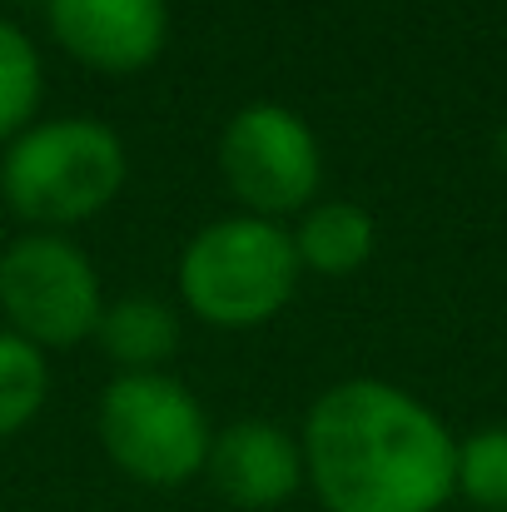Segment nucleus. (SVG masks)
Returning <instances> with one entry per match:
<instances>
[{
	"label": "nucleus",
	"instance_id": "obj_7",
	"mask_svg": "<svg viewBox=\"0 0 507 512\" xmlns=\"http://www.w3.org/2000/svg\"><path fill=\"white\" fill-rule=\"evenodd\" d=\"M55 40L90 70H145L169 35L165 0H50Z\"/></svg>",
	"mask_w": 507,
	"mask_h": 512
},
{
	"label": "nucleus",
	"instance_id": "obj_3",
	"mask_svg": "<svg viewBox=\"0 0 507 512\" xmlns=\"http://www.w3.org/2000/svg\"><path fill=\"white\" fill-rule=\"evenodd\" d=\"M125 184V145L105 120L65 115L30 125L10 140L0 165V194L30 224L95 219Z\"/></svg>",
	"mask_w": 507,
	"mask_h": 512
},
{
	"label": "nucleus",
	"instance_id": "obj_10",
	"mask_svg": "<svg viewBox=\"0 0 507 512\" xmlns=\"http://www.w3.org/2000/svg\"><path fill=\"white\" fill-rule=\"evenodd\" d=\"M294 249H299V264L314 274H329V279L353 274L373 254V219H368V209H358L348 199L314 204L294 234Z\"/></svg>",
	"mask_w": 507,
	"mask_h": 512
},
{
	"label": "nucleus",
	"instance_id": "obj_4",
	"mask_svg": "<svg viewBox=\"0 0 507 512\" xmlns=\"http://www.w3.org/2000/svg\"><path fill=\"white\" fill-rule=\"evenodd\" d=\"M100 443L125 478L179 488L204 473L214 433L199 398L169 373H120L100 393Z\"/></svg>",
	"mask_w": 507,
	"mask_h": 512
},
{
	"label": "nucleus",
	"instance_id": "obj_9",
	"mask_svg": "<svg viewBox=\"0 0 507 512\" xmlns=\"http://www.w3.org/2000/svg\"><path fill=\"white\" fill-rule=\"evenodd\" d=\"M95 339L125 373H160V363H169L179 348V319L160 299H120L100 314Z\"/></svg>",
	"mask_w": 507,
	"mask_h": 512
},
{
	"label": "nucleus",
	"instance_id": "obj_13",
	"mask_svg": "<svg viewBox=\"0 0 507 512\" xmlns=\"http://www.w3.org/2000/svg\"><path fill=\"white\" fill-rule=\"evenodd\" d=\"M458 493L483 512H507V428H483L458 443Z\"/></svg>",
	"mask_w": 507,
	"mask_h": 512
},
{
	"label": "nucleus",
	"instance_id": "obj_5",
	"mask_svg": "<svg viewBox=\"0 0 507 512\" xmlns=\"http://www.w3.org/2000/svg\"><path fill=\"white\" fill-rule=\"evenodd\" d=\"M0 314L10 334L35 348H70L90 339L105 299L95 264L60 234H25L0 254Z\"/></svg>",
	"mask_w": 507,
	"mask_h": 512
},
{
	"label": "nucleus",
	"instance_id": "obj_11",
	"mask_svg": "<svg viewBox=\"0 0 507 512\" xmlns=\"http://www.w3.org/2000/svg\"><path fill=\"white\" fill-rule=\"evenodd\" d=\"M40 55L30 45V35L0 15V140H15L20 130L35 125L40 110Z\"/></svg>",
	"mask_w": 507,
	"mask_h": 512
},
{
	"label": "nucleus",
	"instance_id": "obj_14",
	"mask_svg": "<svg viewBox=\"0 0 507 512\" xmlns=\"http://www.w3.org/2000/svg\"><path fill=\"white\" fill-rule=\"evenodd\" d=\"M498 155H503V165H507V125H503V135H498Z\"/></svg>",
	"mask_w": 507,
	"mask_h": 512
},
{
	"label": "nucleus",
	"instance_id": "obj_1",
	"mask_svg": "<svg viewBox=\"0 0 507 512\" xmlns=\"http://www.w3.org/2000/svg\"><path fill=\"white\" fill-rule=\"evenodd\" d=\"M304 478L329 512H438L458 493V443L413 393L348 378L304 423Z\"/></svg>",
	"mask_w": 507,
	"mask_h": 512
},
{
	"label": "nucleus",
	"instance_id": "obj_6",
	"mask_svg": "<svg viewBox=\"0 0 507 512\" xmlns=\"http://www.w3.org/2000/svg\"><path fill=\"white\" fill-rule=\"evenodd\" d=\"M219 170L229 194L259 214L279 219L289 209H309L319 194L324 155L304 115L289 105H249L219 135Z\"/></svg>",
	"mask_w": 507,
	"mask_h": 512
},
{
	"label": "nucleus",
	"instance_id": "obj_12",
	"mask_svg": "<svg viewBox=\"0 0 507 512\" xmlns=\"http://www.w3.org/2000/svg\"><path fill=\"white\" fill-rule=\"evenodd\" d=\"M50 393V373H45V353L30 339L0 329V438L20 433Z\"/></svg>",
	"mask_w": 507,
	"mask_h": 512
},
{
	"label": "nucleus",
	"instance_id": "obj_8",
	"mask_svg": "<svg viewBox=\"0 0 507 512\" xmlns=\"http://www.w3.org/2000/svg\"><path fill=\"white\" fill-rule=\"evenodd\" d=\"M214 493L229 508L244 512H269L289 503L304 483V448L299 438H289L274 423H234L209 443V463H204Z\"/></svg>",
	"mask_w": 507,
	"mask_h": 512
},
{
	"label": "nucleus",
	"instance_id": "obj_2",
	"mask_svg": "<svg viewBox=\"0 0 507 512\" xmlns=\"http://www.w3.org/2000/svg\"><path fill=\"white\" fill-rule=\"evenodd\" d=\"M299 249L279 219L234 214L199 229L179 254V294L214 329L269 324L299 289Z\"/></svg>",
	"mask_w": 507,
	"mask_h": 512
}]
</instances>
